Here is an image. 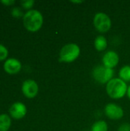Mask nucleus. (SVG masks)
Wrapping results in <instances>:
<instances>
[{
	"label": "nucleus",
	"instance_id": "4468645a",
	"mask_svg": "<svg viewBox=\"0 0 130 131\" xmlns=\"http://www.w3.org/2000/svg\"><path fill=\"white\" fill-rule=\"evenodd\" d=\"M107 130H108V126H107V124L104 121H98L95 122L91 127V131Z\"/></svg>",
	"mask_w": 130,
	"mask_h": 131
},
{
	"label": "nucleus",
	"instance_id": "f3484780",
	"mask_svg": "<svg viewBox=\"0 0 130 131\" xmlns=\"http://www.w3.org/2000/svg\"><path fill=\"white\" fill-rule=\"evenodd\" d=\"M11 15H12L13 17L17 18L24 16V15H23L21 10L19 8H18V7H15V8H12V10H11Z\"/></svg>",
	"mask_w": 130,
	"mask_h": 131
},
{
	"label": "nucleus",
	"instance_id": "412c9836",
	"mask_svg": "<svg viewBox=\"0 0 130 131\" xmlns=\"http://www.w3.org/2000/svg\"><path fill=\"white\" fill-rule=\"evenodd\" d=\"M71 2H73V3H81V2H83V1H71Z\"/></svg>",
	"mask_w": 130,
	"mask_h": 131
},
{
	"label": "nucleus",
	"instance_id": "aec40b11",
	"mask_svg": "<svg viewBox=\"0 0 130 131\" xmlns=\"http://www.w3.org/2000/svg\"><path fill=\"white\" fill-rule=\"evenodd\" d=\"M127 95H128V97H129V98L130 99V86L128 88V89H127Z\"/></svg>",
	"mask_w": 130,
	"mask_h": 131
},
{
	"label": "nucleus",
	"instance_id": "dca6fc26",
	"mask_svg": "<svg viewBox=\"0 0 130 131\" xmlns=\"http://www.w3.org/2000/svg\"><path fill=\"white\" fill-rule=\"evenodd\" d=\"M34 4V1L33 0H24L21 1V5L25 9H30Z\"/></svg>",
	"mask_w": 130,
	"mask_h": 131
},
{
	"label": "nucleus",
	"instance_id": "1a4fd4ad",
	"mask_svg": "<svg viewBox=\"0 0 130 131\" xmlns=\"http://www.w3.org/2000/svg\"><path fill=\"white\" fill-rule=\"evenodd\" d=\"M3 68L6 73L9 74H15L21 71V64L16 58H8L5 61Z\"/></svg>",
	"mask_w": 130,
	"mask_h": 131
},
{
	"label": "nucleus",
	"instance_id": "a211bd4d",
	"mask_svg": "<svg viewBox=\"0 0 130 131\" xmlns=\"http://www.w3.org/2000/svg\"><path fill=\"white\" fill-rule=\"evenodd\" d=\"M118 131H130V124H123L118 128Z\"/></svg>",
	"mask_w": 130,
	"mask_h": 131
},
{
	"label": "nucleus",
	"instance_id": "423d86ee",
	"mask_svg": "<svg viewBox=\"0 0 130 131\" xmlns=\"http://www.w3.org/2000/svg\"><path fill=\"white\" fill-rule=\"evenodd\" d=\"M21 91L26 97L34 98L38 93V85L34 80L28 79L23 82Z\"/></svg>",
	"mask_w": 130,
	"mask_h": 131
},
{
	"label": "nucleus",
	"instance_id": "f03ea898",
	"mask_svg": "<svg viewBox=\"0 0 130 131\" xmlns=\"http://www.w3.org/2000/svg\"><path fill=\"white\" fill-rule=\"evenodd\" d=\"M127 85L120 78H113L107 84V94L113 99H120L127 93Z\"/></svg>",
	"mask_w": 130,
	"mask_h": 131
},
{
	"label": "nucleus",
	"instance_id": "ddd939ff",
	"mask_svg": "<svg viewBox=\"0 0 130 131\" xmlns=\"http://www.w3.org/2000/svg\"><path fill=\"white\" fill-rule=\"evenodd\" d=\"M120 78L123 81H130V66L126 65L123 67L119 73Z\"/></svg>",
	"mask_w": 130,
	"mask_h": 131
},
{
	"label": "nucleus",
	"instance_id": "7ed1b4c3",
	"mask_svg": "<svg viewBox=\"0 0 130 131\" xmlns=\"http://www.w3.org/2000/svg\"><path fill=\"white\" fill-rule=\"evenodd\" d=\"M80 47L74 44L70 43L64 45L60 51L59 61L64 63H70L74 61L80 55Z\"/></svg>",
	"mask_w": 130,
	"mask_h": 131
},
{
	"label": "nucleus",
	"instance_id": "f8f14e48",
	"mask_svg": "<svg viewBox=\"0 0 130 131\" xmlns=\"http://www.w3.org/2000/svg\"><path fill=\"white\" fill-rule=\"evenodd\" d=\"M94 46L98 51H104L107 47V41L106 38L103 35L97 36L94 41Z\"/></svg>",
	"mask_w": 130,
	"mask_h": 131
},
{
	"label": "nucleus",
	"instance_id": "9b49d317",
	"mask_svg": "<svg viewBox=\"0 0 130 131\" xmlns=\"http://www.w3.org/2000/svg\"><path fill=\"white\" fill-rule=\"evenodd\" d=\"M11 124V117L8 114L0 115V131H8Z\"/></svg>",
	"mask_w": 130,
	"mask_h": 131
},
{
	"label": "nucleus",
	"instance_id": "9d476101",
	"mask_svg": "<svg viewBox=\"0 0 130 131\" xmlns=\"http://www.w3.org/2000/svg\"><path fill=\"white\" fill-rule=\"evenodd\" d=\"M120 58L116 52L113 51H107L103 57V64L106 68L113 69L119 63Z\"/></svg>",
	"mask_w": 130,
	"mask_h": 131
},
{
	"label": "nucleus",
	"instance_id": "20e7f679",
	"mask_svg": "<svg viewBox=\"0 0 130 131\" xmlns=\"http://www.w3.org/2000/svg\"><path fill=\"white\" fill-rule=\"evenodd\" d=\"M113 70L106 68L103 65L97 66L93 71V77L100 84H107L113 79Z\"/></svg>",
	"mask_w": 130,
	"mask_h": 131
},
{
	"label": "nucleus",
	"instance_id": "39448f33",
	"mask_svg": "<svg viewBox=\"0 0 130 131\" xmlns=\"http://www.w3.org/2000/svg\"><path fill=\"white\" fill-rule=\"evenodd\" d=\"M93 25L98 31L104 33L110 29L112 22L107 14L103 12H98L93 18Z\"/></svg>",
	"mask_w": 130,
	"mask_h": 131
},
{
	"label": "nucleus",
	"instance_id": "f257e3e1",
	"mask_svg": "<svg viewBox=\"0 0 130 131\" xmlns=\"http://www.w3.org/2000/svg\"><path fill=\"white\" fill-rule=\"evenodd\" d=\"M43 16L41 13L35 9L28 11L23 16V24L25 28L31 31H38L43 25Z\"/></svg>",
	"mask_w": 130,
	"mask_h": 131
},
{
	"label": "nucleus",
	"instance_id": "6ab92c4d",
	"mask_svg": "<svg viewBox=\"0 0 130 131\" xmlns=\"http://www.w3.org/2000/svg\"><path fill=\"white\" fill-rule=\"evenodd\" d=\"M1 2H2L3 5H5L8 6V5H13V4L15 3V1H14V0H2Z\"/></svg>",
	"mask_w": 130,
	"mask_h": 131
},
{
	"label": "nucleus",
	"instance_id": "2eb2a0df",
	"mask_svg": "<svg viewBox=\"0 0 130 131\" xmlns=\"http://www.w3.org/2000/svg\"><path fill=\"white\" fill-rule=\"evenodd\" d=\"M8 54V49L6 48V47H5L2 44H0V61L6 59Z\"/></svg>",
	"mask_w": 130,
	"mask_h": 131
},
{
	"label": "nucleus",
	"instance_id": "0eeeda50",
	"mask_svg": "<svg viewBox=\"0 0 130 131\" xmlns=\"http://www.w3.org/2000/svg\"><path fill=\"white\" fill-rule=\"evenodd\" d=\"M106 115L112 120H120L123 117L124 112L121 107L113 103H110L105 107Z\"/></svg>",
	"mask_w": 130,
	"mask_h": 131
},
{
	"label": "nucleus",
	"instance_id": "6e6552de",
	"mask_svg": "<svg viewBox=\"0 0 130 131\" xmlns=\"http://www.w3.org/2000/svg\"><path fill=\"white\" fill-rule=\"evenodd\" d=\"M9 114L10 116L14 119H22L27 114V107L21 102H15L10 107Z\"/></svg>",
	"mask_w": 130,
	"mask_h": 131
}]
</instances>
